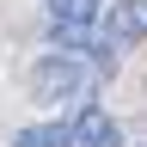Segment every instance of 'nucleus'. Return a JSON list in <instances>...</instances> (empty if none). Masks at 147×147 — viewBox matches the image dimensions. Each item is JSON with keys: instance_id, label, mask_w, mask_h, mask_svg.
Instances as JSON below:
<instances>
[{"instance_id": "f257e3e1", "label": "nucleus", "mask_w": 147, "mask_h": 147, "mask_svg": "<svg viewBox=\"0 0 147 147\" xmlns=\"http://www.w3.org/2000/svg\"><path fill=\"white\" fill-rule=\"evenodd\" d=\"M98 80H104V67L92 61V55H61V49L31 67L37 104H86L92 92H98Z\"/></svg>"}, {"instance_id": "f03ea898", "label": "nucleus", "mask_w": 147, "mask_h": 147, "mask_svg": "<svg viewBox=\"0 0 147 147\" xmlns=\"http://www.w3.org/2000/svg\"><path fill=\"white\" fill-rule=\"evenodd\" d=\"M141 37H147V0H117V6L104 12V25H98V49L123 55V49H135Z\"/></svg>"}, {"instance_id": "7ed1b4c3", "label": "nucleus", "mask_w": 147, "mask_h": 147, "mask_svg": "<svg viewBox=\"0 0 147 147\" xmlns=\"http://www.w3.org/2000/svg\"><path fill=\"white\" fill-rule=\"evenodd\" d=\"M61 147H123V129H117V117H110V110L86 104L80 117L67 123V141H61Z\"/></svg>"}, {"instance_id": "20e7f679", "label": "nucleus", "mask_w": 147, "mask_h": 147, "mask_svg": "<svg viewBox=\"0 0 147 147\" xmlns=\"http://www.w3.org/2000/svg\"><path fill=\"white\" fill-rule=\"evenodd\" d=\"M98 12H104V0H49V6H43L49 25H92Z\"/></svg>"}, {"instance_id": "39448f33", "label": "nucleus", "mask_w": 147, "mask_h": 147, "mask_svg": "<svg viewBox=\"0 0 147 147\" xmlns=\"http://www.w3.org/2000/svg\"><path fill=\"white\" fill-rule=\"evenodd\" d=\"M61 141H67V123H37L12 135V147H61Z\"/></svg>"}]
</instances>
